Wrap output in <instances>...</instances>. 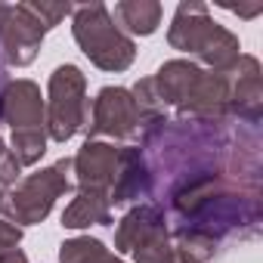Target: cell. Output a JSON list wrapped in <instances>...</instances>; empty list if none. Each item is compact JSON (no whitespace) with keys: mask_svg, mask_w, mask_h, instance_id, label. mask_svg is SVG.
<instances>
[{"mask_svg":"<svg viewBox=\"0 0 263 263\" xmlns=\"http://www.w3.org/2000/svg\"><path fill=\"white\" fill-rule=\"evenodd\" d=\"M174 229L171 232H201L217 245L223 238H254L263 220L260 183H245L235 177H201L177 186L164 195Z\"/></svg>","mask_w":263,"mask_h":263,"instance_id":"6da1fadb","label":"cell"},{"mask_svg":"<svg viewBox=\"0 0 263 263\" xmlns=\"http://www.w3.org/2000/svg\"><path fill=\"white\" fill-rule=\"evenodd\" d=\"M155 96L164 108L192 121H226L229 115V74L201 68L192 59H171L152 74Z\"/></svg>","mask_w":263,"mask_h":263,"instance_id":"7a4b0ae2","label":"cell"},{"mask_svg":"<svg viewBox=\"0 0 263 263\" xmlns=\"http://www.w3.org/2000/svg\"><path fill=\"white\" fill-rule=\"evenodd\" d=\"M167 44L186 56H195L201 68L226 74L241 56L238 34L220 25L211 16V7L201 0H183L167 25Z\"/></svg>","mask_w":263,"mask_h":263,"instance_id":"3957f363","label":"cell"},{"mask_svg":"<svg viewBox=\"0 0 263 263\" xmlns=\"http://www.w3.org/2000/svg\"><path fill=\"white\" fill-rule=\"evenodd\" d=\"M71 34L81 53L102 71H127L137 59V41L115 25L105 4L74 7Z\"/></svg>","mask_w":263,"mask_h":263,"instance_id":"277c9868","label":"cell"},{"mask_svg":"<svg viewBox=\"0 0 263 263\" xmlns=\"http://www.w3.org/2000/svg\"><path fill=\"white\" fill-rule=\"evenodd\" d=\"M115 254H130L134 263H177L164 208L155 201L130 208L115 226Z\"/></svg>","mask_w":263,"mask_h":263,"instance_id":"5b68a950","label":"cell"},{"mask_svg":"<svg viewBox=\"0 0 263 263\" xmlns=\"http://www.w3.org/2000/svg\"><path fill=\"white\" fill-rule=\"evenodd\" d=\"M74 186L71 180V158H59L50 167H41L28 177H22L13 192H7V211L4 220L16 223L19 229L37 226L50 217L53 204Z\"/></svg>","mask_w":263,"mask_h":263,"instance_id":"8992f818","label":"cell"},{"mask_svg":"<svg viewBox=\"0 0 263 263\" xmlns=\"http://www.w3.org/2000/svg\"><path fill=\"white\" fill-rule=\"evenodd\" d=\"M47 118H44V130L47 140L53 143H68L74 134H81L87 124V111H90V99H87V74L65 62L56 65L47 84Z\"/></svg>","mask_w":263,"mask_h":263,"instance_id":"52a82bcc","label":"cell"},{"mask_svg":"<svg viewBox=\"0 0 263 263\" xmlns=\"http://www.w3.org/2000/svg\"><path fill=\"white\" fill-rule=\"evenodd\" d=\"M140 127H143V115L134 93L127 87H102L90 102L87 124L81 134H87V140H99V137L140 140Z\"/></svg>","mask_w":263,"mask_h":263,"instance_id":"ba28073f","label":"cell"},{"mask_svg":"<svg viewBox=\"0 0 263 263\" xmlns=\"http://www.w3.org/2000/svg\"><path fill=\"white\" fill-rule=\"evenodd\" d=\"M44 34V25L25 4H0V62L7 68L31 65L41 53Z\"/></svg>","mask_w":263,"mask_h":263,"instance_id":"9c48e42d","label":"cell"},{"mask_svg":"<svg viewBox=\"0 0 263 263\" xmlns=\"http://www.w3.org/2000/svg\"><path fill=\"white\" fill-rule=\"evenodd\" d=\"M121 164H124V146L87 140L71 158V180L78 183V189H93L108 195L121 177Z\"/></svg>","mask_w":263,"mask_h":263,"instance_id":"30bf717a","label":"cell"},{"mask_svg":"<svg viewBox=\"0 0 263 263\" xmlns=\"http://www.w3.org/2000/svg\"><path fill=\"white\" fill-rule=\"evenodd\" d=\"M229 74V115L241 124L260 127L263 118V71L260 59L251 53H241Z\"/></svg>","mask_w":263,"mask_h":263,"instance_id":"8fae6325","label":"cell"},{"mask_svg":"<svg viewBox=\"0 0 263 263\" xmlns=\"http://www.w3.org/2000/svg\"><path fill=\"white\" fill-rule=\"evenodd\" d=\"M44 118H47V102L44 93L34 81L19 78L10 81L0 99V124H10V130H44Z\"/></svg>","mask_w":263,"mask_h":263,"instance_id":"7c38bea8","label":"cell"},{"mask_svg":"<svg viewBox=\"0 0 263 263\" xmlns=\"http://www.w3.org/2000/svg\"><path fill=\"white\" fill-rule=\"evenodd\" d=\"M140 198H149V167H146L140 146H124L121 177H118L115 189L108 192V201H111V208H118V204H130Z\"/></svg>","mask_w":263,"mask_h":263,"instance_id":"4fadbf2b","label":"cell"},{"mask_svg":"<svg viewBox=\"0 0 263 263\" xmlns=\"http://www.w3.org/2000/svg\"><path fill=\"white\" fill-rule=\"evenodd\" d=\"M108 13L127 37H149L158 31V25L164 19V7L158 0H121Z\"/></svg>","mask_w":263,"mask_h":263,"instance_id":"5bb4252c","label":"cell"},{"mask_svg":"<svg viewBox=\"0 0 263 263\" xmlns=\"http://www.w3.org/2000/svg\"><path fill=\"white\" fill-rule=\"evenodd\" d=\"M111 223V201L102 192L78 189V195L62 211L65 229H87V226H108Z\"/></svg>","mask_w":263,"mask_h":263,"instance_id":"9a60e30c","label":"cell"},{"mask_svg":"<svg viewBox=\"0 0 263 263\" xmlns=\"http://www.w3.org/2000/svg\"><path fill=\"white\" fill-rule=\"evenodd\" d=\"M59 263H124V260L111 254L99 238L74 235L59 245Z\"/></svg>","mask_w":263,"mask_h":263,"instance_id":"2e32d148","label":"cell"},{"mask_svg":"<svg viewBox=\"0 0 263 263\" xmlns=\"http://www.w3.org/2000/svg\"><path fill=\"white\" fill-rule=\"evenodd\" d=\"M171 241L177 263H211L220 251V245L201 232H171Z\"/></svg>","mask_w":263,"mask_h":263,"instance_id":"e0dca14e","label":"cell"},{"mask_svg":"<svg viewBox=\"0 0 263 263\" xmlns=\"http://www.w3.org/2000/svg\"><path fill=\"white\" fill-rule=\"evenodd\" d=\"M47 130H16L13 140H10V152L16 155V161L22 167H31L44 158L47 152Z\"/></svg>","mask_w":263,"mask_h":263,"instance_id":"ac0fdd59","label":"cell"},{"mask_svg":"<svg viewBox=\"0 0 263 263\" xmlns=\"http://www.w3.org/2000/svg\"><path fill=\"white\" fill-rule=\"evenodd\" d=\"M25 7H28V10H31V16L44 25V31H50V28L62 25V19H68V16L74 13V7H71V4H50V0H28Z\"/></svg>","mask_w":263,"mask_h":263,"instance_id":"d6986e66","label":"cell"},{"mask_svg":"<svg viewBox=\"0 0 263 263\" xmlns=\"http://www.w3.org/2000/svg\"><path fill=\"white\" fill-rule=\"evenodd\" d=\"M22 241V229L10 220H0V251H7V248H19Z\"/></svg>","mask_w":263,"mask_h":263,"instance_id":"ffe728a7","label":"cell"},{"mask_svg":"<svg viewBox=\"0 0 263 263\" xmlns=\"http://www.w3.org/2000/svg\"><path fill=\"white\" fill-rule=\"evenodd\" d=\"M223 10H229V13L241 16V19H254V16H260V13H263V4H254V7H235V4H223Z\"/></svg>","mask_w":263,"mask_h":263,"instance_id":"44dd1931","label":"cell"},{"mask_svg":"<svg viewBox=\"0 0 263 263\" xmlns=\"http://www.w3.org/2000/svg\"><path fill=\"white\" fill-rule=\"evenodd\" d=\"M0 263H28V257L19 248H7V251H0Z\"/></svg>","mask_w":263,"mask_h":263,"instance_id":"7402d4cb","label":"cell"},{"mask_svg":"<svg viewBox=\"0 0 263 263\" xmlns=\"http://www.w3.org/2000/svg\"><path fill=\"white\" fill-rule=\"evenodd\" d=\"M7 84H10V78H7V65L0 62V99H4V90H7Z\"/></svg>","mask_w":263,"mask_h":263,"instance_id":"603a6c76","label":"cell"},{"mask_svg":"<svg viewBox=\"0 0 263 263\" xmlns=\"http://www.w3.org/2000/svg\"><path fill=\"white\" fill-rule=\"evenodd\" d=\"M4 211H7V189L0 186V214H4Z\"/></svg>","mask_w":263,"mask_h":263,"instance_id":"cb8c5ba5","label":"cell"},{"mask_svg":"<svg viewBox=\"0 0 263 263\" xmlns=\"http://www.w3.org/2000/svg\"><path fill=\"white\" fill-rule=\"evenodd\" d=\"M7 152H10V149H7V143H4V137H0V158H4Z\"/></svg>","mask_w":263,"mask_h":263,"instance_id":"d4e9b609","label":"cell"}]
</instances>
